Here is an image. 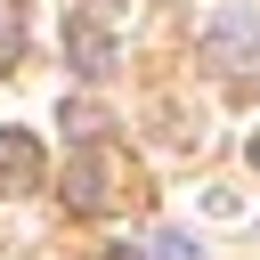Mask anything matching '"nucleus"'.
<instances>
[{"instance_id": "4", "label": "nucleus", "mask_w": 260, "mask_h": 260, "mask_svg": "<svg viewBox=\"0 0 260 260\" xmlns=\"http://www.w3.org/2000/svg\"><path fill=\"white\" fill-rule=\"evenodd\" d=\"M41 187V146L32 130H0V195H32Z\"/></svg>"}, {"instance_id": "6", "label": "nucleus", "mask_w": 260, "mask_h": 260, "mask_svg": "<svg viewBox=\"0 0 260 260\" xmlns=\"http://www.w3.org/2000/svg\"><path fill=\"white\" fill-rule=\"evenodd\" d=\"M252 171H260V130H252Z\"/></svg>"}, {"instance_id": "1", "label": "nucleus", "mask_w": 260, "mask_h": 260, "mask_svg": "<svg viewBox=\"0 0 260 260\" xmlns=\"http://www.w3.org/2000/svg\"><path fill=\"white\" fill-rule=\"evenodd\" d=\"M203 65H219V73H252V65H260V8H228V16L203 32Z\"/></svg>"}, {"instance_id": "5", "label": "nucleus", "mask_w": 260, "mask_h": 260, "mask_svg": "<svg viewBox=\"0 0 260 260\" xmlns=\"http://www.w3.org/2000/svg\"><path fill=\"white\" fill-rule=\"evenodd\" d=\"M146 260H203V252H195V236H179V228H162V236H154V252H146Z\"/></svg>"}, {"instance_id": "3", "label": "nucleus", "mask_w": 260, "mask_h": 260, "mask_svg": "<svg viewBox=\"0 0 260 260\" xmlns=\"http://www.w3.org/2000/svg\"><path fill=\"white\" fill-rule=\"evenodd\" d=\"M65 57H73L81 81H106V73H114V41H106V24H98V16H73V24H65Z\"/></svg>"}, {"instance_id": "7", "label": "nucleus", "mask_w": 260, "mask_h": 260, "mask_svg": "<svg viewBox=\"0 0 260 260\" xmlns=\"http://www.w3.org/2000/svg\"><path fill=\"white\" fill-rule=\"evenodd\" d=\"M98 260H130V252H98Z\"/></svg>"}, {"instance_id": "2", "label": "nucleus", "mask_w": 260, "mask_h": 260, "mask_svg": "<svg viewBox=\"0 0 260 260\" xmlns=\"http://www.w3.org/2000/svg\"><path fill=\"white\" fill-rule=\"evenodd\" d=\"M114 162H106V138H81V154H73V171H65V203L73 211H106L114 195Z\"/></svg>"}]
</instances>
